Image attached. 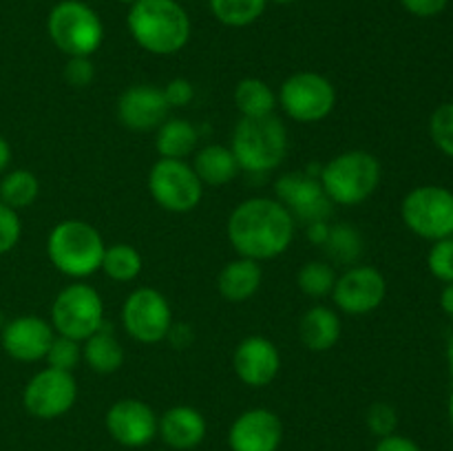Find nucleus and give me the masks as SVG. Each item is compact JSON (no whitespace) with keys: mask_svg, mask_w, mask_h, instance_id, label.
Here are the masks:
<instances>
[{"mask_svg":"<svg viewBox=\"0 0 453 451\" xmlns=\"http://www.w3.org/2000/svg\"><path fill=\"white\" fill-rule=\"evenodd\" d=\"M295 217L281 202L257 197L234 208L228 221V237L234 250L248 259H270L290 246Z\"/></svg>","mask_w":453,"mask_h":451,"instance_id":"nucleus-1","label":"nucleus"},{"mask_svg":"<svg viewBox=\"0 0 453 451\" xmlns=\"http://www.w3.org/2000/svg\"><path fill=\"white\" fill-rule=\"evenodd\" d=\"M128 29L146 51L168 56L188 42V13L175 0H137L128 11Z\"/></svg>","mask_w":453,"mask_h":451,"instance_id":"nucleus-2","label":"nucleus"},{"mask_svg":"<svg viewBox=\"0 0 453 451\" xmlns=\"http://www.w3.org/2000/svg\"><path fill=\"white\" fill-rule=\"evenodd\" d=\"M286 150V126L273 113L261 115V118H243L234 128L233 155L243 171H273L283 162Z\"/></svg>","mask_w":453,"mask_h":451,"instance_id":"nucleus-3","label":"nucleus"},{"mask_svg":"<svg viewBox=\"0 0 453 451\" xmlns=\"http://www.w3.org/2000/svg\"><path fill=\"white\" fill-rule=\"evenodd\" d=\"M49 259L69 277H87L102 265L104 241L93 226L84 221H62L49 234Z\"/></svg>","mask_w":453,"mask_h":451,"instance_id":"nucleus-4","label":"nucleus"},{"mask_svg":"<svg viewBox=\"0 0 453 451\" xmlns=\"http://www.w3.org/2000/svg\"><path fill=\"white\" fill-rule=\"evenodd\" d=\"M380 181V164L365 150H349L332 159L321 172V186L336 203H361Z\"/></svg>","mask_w":453,"mask_h":451,"instance_id":"nucleus-5","label":"nucleus"},{"mask_svg":"<svg viewBox=\"0 0 453 451\" xmlns=\"http://www.w3.org/2000/svg\"><path fill=\"white\" fill-rule=\"evenodd\" d=\"M47 29L56 47L73 57L91 56L104 38L97 13L80 0L58 3L49 13Z\"/></svg>","mask_w":453,"mask_h":451,"instance_id":"nucleus-6","label":"nucleus"},{"mask_svg":"<svg viewBox=\"0 0 453 451\" xmlns=\"http://www.w3.org/2000/svg\"><path fill=\"white\" fill-rule=\"evenodd\" d=\"M403 219L425 239H447L453 234V193L441 186H420L403 202Z\"/></svg>","mask_w":453,"mask_h":451,"instance_id":"nucleus-7","label":"nucleus"},{"mask_svg":"<svg viewBox=\"0 0 453 451\" xmlns=\"http://www.w3.org/2000/svg\"><path fill=\"white\" fill-rule=\"evenodd\" d=\"M53 325L66 339L82 340L102 325V299L91 286L73 283L58 294L53 303Z\"/></svg>","mask_w":453,"mask_h":451,"instance_id":"nucleus-8","label":"nucleus"},{"mask_svg":"<svg viewBox=\"0 0 453 451\" xmlns=\"http://www.w3.org/2000/svg\"><path fill=\"white\" fill-rule=\"evenodd\" d=\"M149 188L155 202L171 212L193 210L202 199V181L197 172L181 159H159L150 171Z\"/></svg>","mask_w":453,"mask_h":451,"instance_id":"nucleus-9","label":"nucleus"},{"mask_svg":"<svg viewBox=\"0 0 453 451\" xmlns=\"http://www.w3.org/2000/svg\"><path fill=\"white\" fill-rule=\"evenodd\" d=\"M334 87L319 73H296L281 87V104L296 122H319L334 109Z\"/></svg>","mask_w":453,"mask_h":451,"instance_id":"nucleus-10","label":"nucleus"},{"mask_svg":"<svg viewBox=\"0 0 453 451\" xmlns=\"http://www.w3.org/2000/svg\"><path fill=\"white\" fill-rule=\"evenodd\" d=\"M124 327L142 343L162 340L171 330V308L153 287H140L124 303Z\"/></svg>","mask_w":453,"mask_h":451,"instance_id":"nucleus-11","label":"nucleus"},{"mask_svg":"<svg viewBox=\"0 0 453 451\" xmlns=\"http://www.w3.org/2000/svg\"><path fill=\"white\" fill-rule=\"evenodd\" d=\"M75 402V380L69 371L42 370L25 389V407L38 418H56Z\"/></svg>","mask_w":453,"mask_h":451,"instance_id":"nucleus-12","label":"nucleus"},{"mask_svg":"<svg viewBox=\"0 0 453 451\" xmlns=\"http://www.w3.org/2000/svg\"><path fill=\"white\" fill-rule=\"evenodd\" d=\"M385 290V279L379 270L357 265L334 283V301L348 314H365L383 303Z\"/></svg>","mask_w":453,"mask_h":451,"instance_id":"nucleus-13","label":"nucleus"},{"mask_svg":"<svg viewBox=\"0 0 453 451\" xmlns=\"http://www.w3.org/2000/svg\"><path fill=\"white\" fill-rule=\"evenodd\" d=\"M277 195L283 199L292 217L303 224H323L330 217V197L319 181L305 175H283L277 181Z\"/></svg>","mask_w":453,"mask_h":451,"instance_id":"nucleus-14","label":"nucleus"},{"mask_svg":"<svg viewBox=\"0 0 453 451\" xmlns=\"http://www.w3.org/2000/svg\"><path fill=\"white\" fill-rule=\"evenodd\" d=\"M106 427L111 436L122 445L142 447L155 438L157 418L146 402L127 398L111 407L106 414Z\"/></svg>","mask_w":453,"mask_h":451,"instance_id":"nucleus-15","label":"nucleus"},{"mask_svg":"<svg viewBox=\"0 0 453 451\" xmlns=\"http://www.w3.org/2000/svg\"><path fill=\"white\" fill-rule=\"evenodd\" d=\"M168 109L171 104L162 88L146 87V84L131 87L118 102L119 119L133 131H150L155 126H162Z\"/></svg>","mask_w":453,"mask_h":451,"instance_id":"nucleus-16","label":"nucleus"},{"mask_svg":"<svg viewBox=\"0 0 453 451\" xmlns=\"http://www.w3.org/2000/svg\"><path fill=\"white\" fill-rule=\"evenodd\" d=\"M281 442V420L268 409H250L230 429L233 451H277Z\"/></svg>","mask_w":453,"mask_h":451,"instance_id":"nucleus-17","label":"nucleus"},{"mask_svg":"<svg viewBox=\"0 0 453 451\" xmlns=\"http://www.w3.org/2000/svg\"><path fill=\"white\" fill-rule=\"evenodd\" d=\"M51 343V327L38 317L13 318L3 332L4 352L9 356L18 358V361H38V358H44Z\"/></svg>","mask_w":453,"mask_h":451,"instance_id":"nucleus-18","label":"nucleus"},{"mask_svg":"<svg viewBox=\"0 0 453 451\" xmlns=\"http://www.w3.org/2000/svg\"><path fill=\"white\" fill-rule=\"evenodd\" d=\"M279 365H281V361H279L277 348L261 336H250L234 352L237 376L252 387L268 385L277 376Z\"/></svg>","mask_w":453,"mask_h":451,"instance_id":"nucleus-19","label":"nucleus"},{"mask_svg":"<svg viewBox=\"0 0 453 451\" xmlns=\"http://www.w3.org/2000/svg\"><path fill=\"white\" fill-rule=\"evenodd\" d=\"M159 433L164 442L175 449H193L206 436V420L190 407H173L159 420Z\"/></svg>","mask_w":453,"mask_h":451,"instance_id":"nucleus-20","label":"nucleus"},{"mask_svg":"<svg viewBox=\"0 0 453 451\" xmlns=\"http://www.w3.org/2000/svg\"><path fill=\"white\" fill-rule=\"evenodd\" d=\"M261 265L255 259L242 256L226 265L219 274V292L228 301H246L259 290Z\"/></svg>","mask_w":453,"mask_h":451,"instance_id":"nucleus-21","label":"nucleus"},{"mask_svg":"<svg viewBox=\"0 0 453 451\" xmlns=\"http://www.w3.org/2000/svg\"><path fill=\"white\" fill-rule=\"evenodd\" d=\"M301 340L314 352H326L339 340L341 321L332 310L327 308H312L303 314L299 323Z\"/></svg>","mask_w":453,"mask_h":451,"instance_id":"nucleus-22","label":"nucleus"},{"mask_svg":"<svg viewBox=\"0 0 453 451\" xmlns=\"http://www.w3.org/2000/svg\"><path fill=\"white\" fill-rule=\"evenodd\" d=\"M193 171L197 172L199 181L219 186L237 175L239 164L237 159H234L233 150L224 149V146H206V149L199 150L197 157H195Z\"/></svg>","mask_w":453,"mask_h":451,"instance_id":"nucleus-23","label":"nucleus"},{"mask_svg":"<svg viewBox=\"0 0 453 451\" xmlns=\"http://www.w3.org/2000/svg\"><path fill=\"white\" fill-rule=\"evenodd\" d=\"M197 144V131L186 119H168L157 133V150L166 159H181Z\"/></svg>","mask_w":453,"mask_h":451,"instance_id":"nucleus-24","label":"nucleus"},{"mask_svg":"<svg viewBox=\"0 0 453 451\" xmlns=\"http://www.w3.org/2000/svg\"><path fill=\"white\" fill-rule=\"evenodd\" d=\"M84 358H87L93 371H97V374H111V371H115L122 365L124 354L118 340L113 339V334L97 330L96 334L88 336L87 348H84Z\"/></svg>","mask_w":453,"mask_h":451,"instance_id":"nucleus-25","label":"nucleus"},{"mask_svg":"<svg viewBox=\"0 0 453 451\" xmlns=\"http://www.w3.org/2000/svg\"><path fill=\"white\" fill-rule=\"evenodd\" d=\"M234 102L243 118H261V115H270L274 109V96L268 84L255 78L239 82L237 91H234Z\"/></svg>","mask_w":453,"mask_h":451,"instance_id":"nucleus-26","label":"nucleus"},{"mask_svg":"<svg viewBox=\"0 0 453 451\" xmlns=\"http://www.w3.org/2000/svg\"><path fill=\"white\" fill-rule=\"evenodd\" d=\"M323 243H326V252L336 264H354L363 252L361 234L348 224H339L327 230Z\"/></svg>","mask_w":453,"mask_h":451,"instance_id":"nucleus-27","label":"nucleus"},{"mask_svg":"<svg viewBox=\"0 0 453 451\" xmlns=\"http://www.w3.org/2000/svg\"><path fill=\"white\" fill-rule=\"evenodd\" d=\"M102 268L115 281H131L142 270V256L135 248L127 246V243H118V246H111L104 250Z\"/></svg>","mask_w":453,"mask_h":451,"instance_id":"nucleus-28","label":"nucleus"},{"mask_svg":"<svg viewBox=\"0 0 453 451\" xmlns=\"http://www.w3.org/2000/svg\"><path fill=\"white\" fill-rule=\"evenodd\" d=\"M268 0H211L212 13L228 27H243L264 13Z\"/></svg>","mask_w":453,"mask_h":451,"instance_id":"nucleus-29","label":"nucleus"},{"mask_svg":"<svg viewBox=\"0 0 453 451\" xmlns=\"http://www.w3.org/2000/svg\"><path fill=\"white\" fill-rule=\"evenodd\" d=\"M38 195V180L29 171H13L0 184V199L9 208H25Z\"/></svg>","mask_w":453,"mask_h":451,"instance_id":"nucleus-30","label":"nucleus"},{"mask_svg":"<svg viewBox=\"0 0 453 451\" xmlns=\"http://www.w3.org/2000/svg\"><path fill=\"white\" fill-rule=\"evenodd\" d=\"M334 270L332 265L321 264V261H310L301 268L299 286L305 294L310 296H326L334 290Z\"/></svg>","mask_w":453,"mask_h":451,"instance_id":"nucleus-31","label":"nucleus"},{"mask_svg":"<svg viewBox=\"0 0 453 451\" xmlns=\"http://www.w3.org/2000/svg\"><path fill=\"white\" fill-rule=\"evenodd\" d=\"M429 131H432V137L438 149L453 157V102L438 106L436 113L432 115Z\"/></svg>","mask_w":453,"mask_h":451,"instance_id":"nucleus-32","label":"nucleus"},{"mask_svg":"<svg viewBox=\"0 0 453 451\" xmlns=\"http://www.w3.org/2000/svg\"><path fill=\"white\" fill-rule=\"evenodd\" d=\"M49 365L53 370L71 371L80 361V348L73 339H66V336H60V339H53L51 348H49L47 356Z\"/></svg>","mask_w":453,"mask_h":451,"instance_id":"nucleus-33","label":"nucleus"},{"mask_svg":"<svg viewBox=\"0 0 453 451\" xmlns=\"http://www.w3.org/2000/svg\"><path fill=\"white\" fill-rule=\"evenodd\" d=\"M429 270L441 281H453V239H438L429 252Z\"/></svg>","mask_w":453,"mask_h":451,"instance_id":"nucleus-34","label":"nucleus"},{"mask_svg":"<svg viewBox=\"0 0 453 451\" xmlns=\"http://www.w3.org/2000/svg\"><path fill=\"white\" fill-rule=\"evenodd\" d=\"M18 237H20V219L13 208L0 202V255L12 250L18 243Z\"/></svg>","mask_w":453,"mask_h":451,"instance_id":"nucleus-35","label":"nucleus"},{"mask_svg":"<svg viewBox=\"0 0 453 451\" xmlns=\"http://www.w3.org/2000/svg\"><path fill=\"white\" fill-rule=\"evenodd\" d=\"M367 424L376 436H392L394 427H396V411L388 402H376L367 411Z\"/></svg>","mask_w":453,"mask_h":451,"instance_id":"nucleus-36","label":"nucleus"},{"mask_svg":"<svg viewBox=\"0 0 453 451\" xmlns=\"http://www.w3.org/2000/svg\"><path fill=\"white\" fill-rule=\"evenodd\" d=\"M65 75L73 87H87L93 80V65L88 62V57H73L66 65Z\"/></svg>","mask_w":453,"mask_h":451,"instance_id":"nucleus-37","label":"nucleus"},{"mask_svg":"<svg viewBox=\"0 0 453 451\" xmlns=\"http://www.w3.org/2000/svg\"><path fill=\"white\" fill-rule=\"evenodd\" d=\"M403 7L418 18L438 16L449 4V0H401Z\"/></svg>","mask_w":453,"mask_h":451,"instance_id":"nucleus-38","label":"nucleus"},{"mask_svg":"<svg viewBox=\"0 0 453 451\" xmlns=\"http://www.w3.org/2000/svg\"><path fill=\"white\" fill-rule=\"evenodd\" d=\"M164 96H166L171 106H184L193 97V87L186 80H173L166 87V91H164Z\"/></svg>","mask_w":453,"mask_h":451,"instance_id":"nucleus-39","label":"nucleus"},{"mask_svg":"<svg viewBox=\"0 0 453 451\" xmlns=\"http://www.w3.org/2000/svg\"><path fill=\"white\" fill-rule=\"evenodd\" d=\"M376 451H420L416 442H411L410 438L403 436H385L383 440L379 442Z\"/></svg>","mask_w":453,"mask_h":451,"instance_id":"nucleus-40","label":"nucleus"},{"mask_svg":"<svg viewBox=\"0 0 453 451\" xmlns=\"http://www.w3.org/2000/svg\"><path fill=\"white\" fill-rule=\"evenodd\" d=\"M441 305L442 310H445L449 317H453V281L447 283V287L442 290V296H441Z\"/></svg>","mask_w":453,"mask_h":451,"instance_id":"nucleus-41","label":"nucleus"},{"mask_svg":"<svg viewBox=\"0 0 453 451\" xmlns=\"http://www.w3.org/2000/svg\"><path fill=\"white\" fill-rule=\"evenodd\" d=\"M9 159H12V149H9V144L4 141V137L0 135V172L9 166Z\"/></svg>","mask_w":453,"mask_h":451,"instance_id":"nucleus-42","label":"nucleus"},{"mask_svg":"<svg viewBox=\"0 0 453 451\" xmlns=\"http://www.w3.org/2000/svg\"><path fill=\"white\" fill-rule=\"evenodd\" d=\"M273 3H279V4H290V3H295V0H273Z\"/></svg>","mask_w":453,"mask_h":451,"instance_id":"nucleus-43","label":"nucleus"},{"mask_svg":"<svg viewBox=\"0 0 453 451\" xmlns=\"http://www.w3.org/2000/svg\"><path fill=\"white\" fill-rule=\"evenodd\" d=\"M119 3H131L133 4V3H137V0H119Z\"/></svg>","mask_w":453,"mask_h":451,"instance_id":"nucleus-44","label":"nucleus"}]
</instances>
